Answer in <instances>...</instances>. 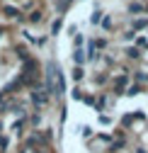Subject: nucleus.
<instances>
[{"instance_id": "2", "label": "nucleus", "mask_w": 148, "mask_h": 153, "mask_svg": "<svg viewBox=\"0 0 148 153\" xmlns=\"http://www.w3.org/2000/svg\"><path fill=\"white\" fill-rule=\"evenodd\" d=\"M73 78L80 80V78H83V71H80V68H75V71H73Z\"/></svg>"}, {"instance_id": "1", "label": "nucleus", "mask_w": 148, "mask_h": 153, "mask_svg": "<svg viewBox=\"0 0 148 153\" xmlns=\"http://www.w3.org/2000/svg\"><path fill=\"white\" fill-rule=\"evenodd\" d=\"M5 12H7V17H17V15H20L15 7H5Z\"/></svg>"}]
</instances>
